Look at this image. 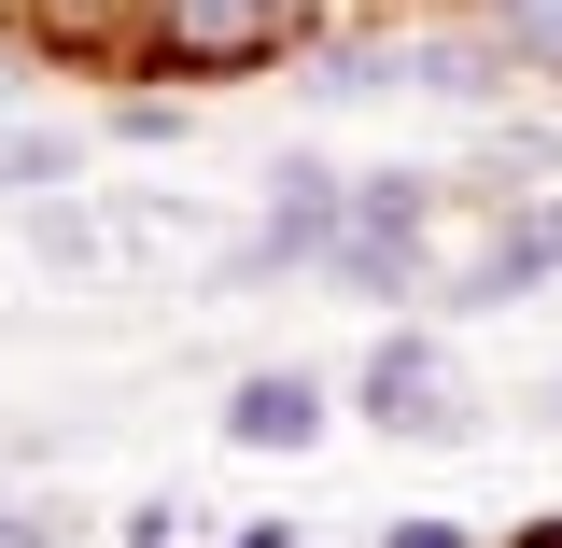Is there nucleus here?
Here are the masks:
<instances>
[{"mask_svg":"<svg viewBox=\"0 0 562 548\" xmlns=\"http://www.w3.org/2000/svg\"><path fill=\"white\" fill-rule=\"evenodd\" d=\"M422 239H436V169H366L338 198V239H324V268L351 281V295H422Z\"/></svg>","mask_w":562,"mask_h":548,"instance_id":"f257e3e1","label":"nucleus"},{"mask_svg":"<svg viewBox=\"0 0 562 548\" xmlns=\"http://www.w3.org/2000/svg\"><path fill=\"white\" fill-rule=\"evenodd\" d=\"M351 409L380 436H464V380H450V338L436 324H394V338L351 366Z\"/></svg>","mask_w":562,"mask_h":548,"instance_id":"f03ea898","label":"nucleus"},{"mask_svg":"<svg viewBox=\"0 0 562 548\" xmlns=\"http://www.w3.org/2000/svg\"><path fill=\"white\" fill-rule=\"evenodd\" d=\"M338 198H351V169H324V155H281V169H268V198H254V239L225 254V281L324 268V239H338Z\"/></svg>","mask_w":562,"mask_h":548,"instance_id":"7ed1b4c3","label":"nucleus"},{"mask_svg":"<svg viewBox=\"0 0 562 548\" xmlns=\"http://www.w3.org/2000/svg\"><path fill=\"white\" fill-rule=\"evenodd\" d=\"M394 85H422V99H506L520 70H506V43H492L479 14H450V29H394Z\"/></svg>","mask_w":562,"mask_h":548,"instance_id":"20e7f679","label":"nucleus"},{"mask_svg":"<svg viewBox=\"0 0 562 548\" xmlns=\"http://www.w3.org/2000/svg\"><path fill=\"white\" fill-rule=\"evenodd\" d=\"M549 268H562V198L535 183V198L492 225V254H479V281H464V310H520V295H535Z\"/></svg>","mask_w":562,"mask_h":548,"instance_id":"39448f33","label":"nucleus"},{"mask_svg":"<svg viewBox=\"0 0 562 548\" xmlns=\"http://www.w3.org/2000/svg\"><path fill=\"white\" fill-rule=\"evenodd\" d=\"M310 436H324V380L310 366H254L225 394V450H310Z\"/></svg>","mask_w":562,"mask_h":548,"instance_id":"423d86ee","label":"nucleus"},{"mask_svg":"<svg viewBox=\"0 0 562 548\" xmlns=\"http://www.w3.org/2000/svg\"><path fill=\"white\" fill-rule=\"evenodd\" d=\"M492 43H506V70L520 85H562V0H464Z\"/></svg>","mask_w":562,"mask_h":548,"instance_id":"0eeeda50","label":"nucleus"},{"mask_svg":"<svg viewBox=\"0 0 562 548\" xmlns=\"http://www.w3.org/2000/svg\"><path fill=\"white\" fill-rule=\"evenodd\" d=\"M85 155H70V127H0V198H43V183H70Z\"/></svg>","mask_w":562,"mask_h":548,"instance_id":"6e6552de","label":"nucleus"},{"mask_svg":"<svg viewBox=\"0 0 562 548\" xmlns=\"http://www.w3.org/2000/svg\"><path fill=\"white\" fill-rule=\"evenodd\" d=\"M113 141H183V99H113Z\"/></svg>","mask_w":562,"mask_h":548,"instance_id":"1a4fd4ad","label":"nucleus"},{"mask_svg":"<svg viewBox=\"0 0 562 548\" xmlns=\"http://www.w3.org/2000/svg\"><path fill=\"white\" fill-rule=\"evenodd\" d=\"M70 535V506H0V548H57Z\"/></svg>","mask_w":562,"mask_h":548,"instance_id":"9d476101","label":"nucleus"},{"mask_svg":"<svg viewBox=\"0 0 562 548\" xmlns=\"http://www.w3.org/2000/svg\"><path fill=\"white\" fill-rule=\"evenodd\" d=\"M380 548H479V535H464V521H394Z\"/></svg>","mask_w":562,"mask_h":548,"instance_id":"9b49d317","label":"nucleus"},{"mask_svg":"<svg viewBox=\"0 0 562 548\" xmlns=\"http://www.w3.org/2000/svg\"><path fill=\"white\" fill-rule=\"evenodd\" d=\"M225 548H295V521H239V535H225Z\"/></svg>","mask_w":562,"mask_h":548,"instance_id":"f8f14e48","label":"nucleus"},{"mask_svg":"<svg viewBox=\"0 0 562 548\" xmlns=\"http://www.w3.org/2000/svg\"><path fill=\"white\" fill-rule=\"evenodd\" d=\"M506 548H562V506H549V521H520V535H506Z\"/></svg>","mask_w":562,"mask_h":548,"instance_id":"ddd939ff","label":"nucleus"},{"mask_svg":"<svg viewBox=\"0 0 562 548\" xmlns=\"http://www.w3.org/2000/svg\"><path fill=\"white\" fill-rule=\"evenodd\" d=\"M281 14H310V0H281Z\"/></svg>","mask_w":562,"mask_h":548,"instance_id":"4468645a","label":"nucleus"},{"mask_svg":"<svg viewBox=\"0 0 562 548\" xmlns=\"http://www.w3.org/2000/svg\"><path fill=\"white\" fill-rule=\"evenodd\" d=\"M549 409H562V394H549Z\"/></svg>","mask_w":562,"mask_h":548,"instance_id":"2eb2a0df","label":"nucleus"}]
</instances>
